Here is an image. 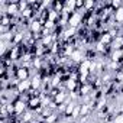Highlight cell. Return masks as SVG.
<instances>
[{
    "label": "cell",
    "instance_id": "19",
    "mask_svg": "<svg viewBox=\"0 0 123 123\" xmlns=\"http://www.w3.org/2000/svg\"><path fill=\"white\" fill-rule=\"evenodd\" d=\"M122 55H123V48H122Z\"/></svg>",
    "mask_w": 123,
    "mask_h": 123
},
{
    "label": "cell",
    "instance_id": "16",
    "mask_svg": "<svg viewBox=\"0 0 123 123\" xmlns=\"http://www.w3.org/2000/svg\"><path fill=\"white\" fill-rule=\"evenodd\" d=\"M55 120H56V116L55 114H51L49 117H46V123H54Z\"/></svg>",
    "mask_w": 123,
    "mask_h": 123
},
{
    "label": "cell",
    "instance_id": "5",
    "mask_svg": "<svg viewBox=\"0 0 123 123\" xmlns=\"http://www.w3.org/2000/svg\"><path fill=\"white\" fill-rule=\"evenodd\" d=\"M122 45H123V38H116L114 41H113V48H116V49H120L122 48Z\"/></svg>",
    "mask_w": 123,
    "mask_h": 123
},
{
    "label": "cell",
    "instance_id": "13",
    "mask_svg": "<svg viewBox=\"0 0 123 123\" xmlns=\"http://www.w3.org/2000/svg\"><path fill=\"white\" fill-rule=\"evenodd\" d=\"M74 109H75V107H74V103H70V104L67 106V109H65V113H67V114H73Z\"/></svg>",
    "mask_w": 123,
    "mask_h": 123
},
{
    "label": "cell",
    "instance_id": "17",
    "mask_svg": "<svg viewBox=\"0 0 123 123\" xmlns=\"http://www.w3.org/2000/svg\"><path fill=\"white\" fill-rule=\"evenodd\" d=\"M113 123H123V114L117 116V117L114 119V122H113Z\"/></svg>",
    "mask_w": 123,
    "mask_h": 123
},
{
    "label": "cell",
    "instance_id": "10",
    "mask_svg": "<svg viewBox=\"0 0 123 123\" xmlns=\"http://www.w3.org/2000/svg\"><path fill=\"white\" fill-rule=\"evenodd\" d=\"M39 84H41V80L36 77V78H32V81H31V86L33 87V88H38L39 87Z\"/></svg>",
    "mask_w": 123,
    "mask_h": 123
},
{
    "label": "cell",
    "instance_id": "4",
    "mask_svg": "<svg viewBox=\"0 0 123 123\" xmlns=\"http://www.w3.org/2000/svg\"><path fill=\"white\" fill-rule=\"evenodd\" d=\"M29 87H32L29 80H25V81H19V84H18V90H19L20 93H22V91H25V90H28Z\"/></svg>",
    "mask_w": 123,
    "mask_h": 123
},
{
    "label": "cell",
    "instance_id": "14",
    "mask_svg": "<svg viewBox=\"0 0 123 123\" xmlns=\"http://www.w3.org/2000/svg\"><path fill=\"white\" fill-rule=\"evenodd\" d=\"M94 6H96L94 2H84V9H86V10H90V9L94 7Z\"/></svg>",
    "mask_w": 123,
    "mask_h": 123
},
{
    "label": "cell",
    "instance_id": "2",
    "mask_svg": "<svg viewBox=\"0 0 123 123\" xmlns=\"http://www.w3.org/2000/svg\"><path fill=\"white\" fill-rule=\"evenodd\" d=\"M28 77H29V71H28L26 68H19V70H16V78H18L19 81H25V80H28Z\"/></svg>",
    "mask_w": 123,
    "mask_h": 123
},
{
    "label": "cell",
    "instance_id": "1",
    "mask_svg": "<svg viewBox=\"0 0 123 123\" xmlns=\"http://www.w3.org/2000/svg\"><path fill=\"white\" fill-rule=\"evenodd\" d=\"M80 22H81V15H80L78 12H74V13H71V16H70V20H68L70 26H71V28H75V26H77Z\"/></svg>",
    "mask_w": 123,
    "mask_h": 123
},
{
    "label": "cell",
    "instance_id": "11",
    "mask_svg": "<svg viewBox=\"0 0 123 123\" xmlns=\"http://www.w3.org/2000/svg\"><path fill=\"white\" fill-rule=\"evenodd\" d=\"M71 56H73V59H74V61H81V58H83V56H81V54H80L78 51L73 52V54H71Z\"/></svg>",
    "mask_w": 123,
    "mask_h": 123
},
{
    "label": "cell",
    "instance_id": "8",
    "mask_svg": "<svg viewBox=\"0 0 123 123\" xmlns=\"http://www.w3.org/2000/svg\"><path fill=\"white\" fill-rule=\"evenodd\" d=\"M120 58H123V55H122V49L114 51V52H113V55H111V59H113V61H119Z\"/></svg>",
    "mask_w": 123,
    "mask_h": 123
},
{
    "label": "cell",
    "instance_id": "6",
    "mask_svg": "<svg viewBox=\"0 0 123 123\" xmlns=\"http://www.w3.org/2000/svg\"><path fill=\"white\" fill-rule=\"evenodd\" d=\"M114 18H116V20H117V22H123V7H120V9H117V10H116Z\"/></svg>",
    "mask_w": 123,
    "mask_h": 123
},
{
    "label": "cell",
    "instance_id": "18",
    "mask_svg": "<svg viewBox=\"0 0 123 123\" xmlns=\"http://www.w3.org/2000/svg\"><path fill=\"white\" fill-rule=\"evenodd\" d=\"M74 32H75V29H74V28H71V29H68V31L65 32V36H71Z\"/></svg>",
    "mask_w": 123,
    "mask_h": 123
},
{
    "label": "cell",
    "instance_id": "12",
    "mask_svg": "<svg viewBox=\"0 0 123 123\" xmlns=\"http://www.w3.org/2000/svg\"><path fill=\"white\" fill-rule=\"evenodd\" d=\"M39 103H41V100L36 97V98H31V101H29V104H31V107H36V106H39Z\"/></svg>",
    "mask_w": 123,
    "mask_h": 123
},
{
    "label": "cell",
    "instance_id": "3",
    "mask_svg": "<svg viewBox=\"0 0 123 123\" xmlns=\"http://www.w3.org/2000/svg\"><path fill=\"white\" fill-rule=\"evenodd\" d=\"M13 106H15V113H16V114H22V113H23V110H25V103H23L22 100H18Z\"/></svg>",
    "mask_w": 123,
    "mask_h": 123
},
{
    "label": "cell",
    "instance_id": "7",
    "mask_svg": "<svg viewBox=\"0 0 123 123\" xmlns=\"http://www.w3.org/2000/svg\"><path fill=\"white\" fill-rule=\"evenodd\" d=\"M39 29H41V23L38 20H35V22L31 23V31L32 32H39Z\"/></svg>",
    "mask_w": 123,
    "mask_h": 123
},
{
    "label": "cell",
    "instance_id": "9",
    "mask_svg": "<svg viewBox=\"0 0 123 123\" xmlns=\"http://www.w3.org/2000/svg\"><path fill=\"white\" fill-rule=\"evenodd\" d=\"M64 98H65V94L64 93H59V94H56V97H55V101L58 103V104H61L64 101Z\"/></svg>",
    "mask_w": 123,
    "mask_h": 123
},
{
    "label": "cell",
    "instance_id": "15",
    "mask_svg": "<svg viewBox=\"0 0 123 123\" xmlns=\"http://www.w3.org/2000/svg\"><path fill=\"white\" fill-rule=\"evenodd\" d=\"M67 87H68L70 90H74V88H75V81H74V80H68Z\"/></svg>",
    "mask_w": 123,
    "mask_h": 123
}]
</instances>
